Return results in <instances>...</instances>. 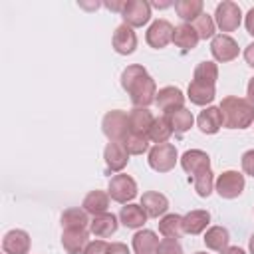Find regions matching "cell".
<instances>
[{"label": "cell", "instance_id": "37", "mask_svg": "<svg viewBox=\"0 0 254 254\" xmlns=\"http://www.w3.org/2000/svg\"><path fill=\"white\" fill-rule=\"evenodd\" d=\"M157 254H183V246L179 244V240L165 238V240L159 242V246H157Z\"/></svg>", "mask_w": 254, "mask_h": 254}, {"label": "cell", "instance_id": "8", "mask_svg": "<svg viewBox=\"0 0 254 254\" xmlns=\"http://www.w3.org/2000/svg\"><path fill=\"white\" fill-rule=\"evenodd\" d=\"M121 18H123V24L131 28L145 26L151 20V4L145 0H129L121 10Z\"/></svg>", "mask_w": 254, "mask_h": 254}, {"label": "cell", "instance_id": "17", "mask_svg": "<svg viewBox=\"0 0 254 254\" xmlns=\"http://www.w3.org/2000/svg\"><path fill=\"white\" fill-rule=\"evenodd\" d=\"M103 159L107 165L109 173H119L121 169H125L127 161H129V153L125 151V147L121 143H107L105 151H103Z\"/></svg>", "mask_w": 254, "mask_h": 254}, {"label": "cell", "instance_id": "22", "mask_svg": "<svg viewBox=\"0 0 254 254\" xmlns=\"http://www.w3.org/2000/svg\"><path fill=\"white\" fill-rule=\"evenodd\" d=\"M198 34L196 30L192 28V24H181L175 28V34H173V42L177 48H181L183 52H189L192 48H196L198 44Z\"/></svg>", "mask_w": 254, "mask_h": 254}, {"label": "cell", "instance_id": "19", "mask_svg": "<svg viewBox=\"0 0 254 254\" xmlns=\"http://www.w3.org/2000/svg\"><path fill=\"white\" fill-rule=\"evenodd\" d=\"M141 206L145 208L147 216L159 218V216H163V214L167 212L169 200H167L165 194H161V192H157V190H149V192H143V196H141Z\"/></svg>", "mask_w": 254, "mask_h": 254}, {"label": "cell", "instance_id": "26", "mask_svg": "<svg viewBox=\"0 0 254 254\" xmlns=\"http://www.w3.org/2000/svg\"><path fill=\"white\" fill-rule=\"evenodd\" d=\"M187 97L194 105H206V103H210L214 99V85H204V83H198V81L192 79L189 83Z\"/></svg>", "mask_w": 254, "mask_h": 254}, {"label": "cell", "instance_id": "31", "mask_svg": "<svg viewBox=\"0 0 254 254\" xmlns=\"http://www.w3.org/2000/svg\"><path fill=\"white\" fill-rule=\"evenodd\" d=\"M89 222L91 220L87 218V212L83 208H77V206L67 208L62 214V226L64 228H87Z\"/></svg>", "mask_w": 254, "mask_h": 254}, {"label": "cell", "instance_id": "41", "mask_svg": "<svg viewBox=\"0 0 254 254\" xmlns=\"http://www.w3.org/2000/svg\"><path fill=\"white\" fill-rule=\"evenodd\" d=\"M244 24H246L248 34H250V36H254V8H250V10H248V14H246V18H244Z\"/></svg>", "mask_w": 254, "mask_h": 254}, {"label": "cell", "instance_id": "12", "mask_svg": "<svg viewBox=\"0 0 254 254\" xmlns=\"http://www.w3.org/2000/svg\"><path fill=\"white\" fill-rule=\"evenodd\" d=\"M89 244V232L85 228H64L62 246L67 254H83Z\"/></svg>", "mask_w": 254, "mask_h": 254}, {"label": "cell", "instance_id": "28", "mask_svg": "<svg viewBox=\"0 0 254 254\" xmlns=\"http://www.w3.org/2000/svg\"><path fill=\"white\" fill-rule=\"evenodd\" d=\"M204 244L206 248L210 250H216V252H222L224 248H228V242H230V234L224 226H210L204 234Z\"/></svg>", "mask_w": 254, "mask_h": 254}, {"label": "cell", "instance_id": "23", "mask_svg": "<svg viewBox=\"0 0 254 254\" xmlns=\"http://www.w3.org/2000/svg\"><path fill=\"white\" fill-rule=\"evenodd\" d=\"M119 220L127 226V228H141L145 222H147V212L141 204H125L119 212Z\"/></svg>", "mask_w": 254, "mask_h": 254}, {"label": "cell", "instance_id": "33", "mask_svg": "<svg viewBox=\"0 0 254 254\" xmlns=\"http://www.w3.org/2000/svg\"><path fill=\"white\" fill-rule=\"evenodd\" d=\"M169 115V119H171V125H173V131L175 133H185V131H189L190 127H192V123H194V117H192V113L189 111V109H179V111H173V113H167Z\"/></svg>", "mask_w": 254, "mask_h": 254}, {"label": "cell", "instance_id": "27", "mask_svg": "<svg viewBox=\"0 0 254 254\" xmlns=\"http://www.w3.org/2000/svg\"><path fill=\"white\" fill-rule=\"evenodd\" d=\"M173 133H175V131H173L171 119H169V115L165 113V115H161V117H155L153 127H151V131H149V141H153L155 145L167 143Z\"/></svg>", "mask_w": 254, "mask_h": 254}, {"label": "cell", "instance_id": "48", "mask_svg": "<svg viewBox=\"0 0 254 254\" xmlns=\"http://www.w3.org/2000/svg\"><path fill=\"white\" fill-rule=\"evenodd\" d=\"M194 254H206V252H194Z\"/></svg>", "mask_w": 254, "mask_h": 254}, {"label": "cell", "instance_id": "47", "mask_svg": "<svg viewBox=\"0 0 254 254\" xmlns=\"http://www.w3.org/2000/svg\"><path fill=\"white\" fill-rule=\"evenodd\" d=\"M248 248H250V254H254V234L250 236V242H248Z\"/></svg>", "mask_w": 254, "mask_h": 254}, {"label": "cell", "instance_id": "6", "mask_svg": "<svg viewBox=\"0 0 254 254\" xmlns=\"http://www.w3.org/2000/svg\"><path fill=\"white\" fill-rule=\"evenodd\" d=\"M240 20H242V12H240V6L232 0H224L216 6V12H214V24L222 30V32H234L238 26H240Z\"/></svg>", "mask_w": 254, "mask_h": 254}, {"label": "cell", "instance_id": "10", "mask_svg": "<svg viewBox=\"0 0 254 254\" xmlns=\"http://www.w3.org/2000/svg\"><path fill=\"white\" fill-rule=\"evenodd\" d=\"M173 34H175V28H173L171 22H167V20H155V22L149 26L145 38H147V44H149L151 48L161 50V48H165L169 42H173Z\"/></svg>", "mask_w": 254, "mask_h": 254}, {"label": "cell", "instance_id": "42", "mask_svg": "<svg viewBox=\"0 0 254 254\" xmlns=\"http://www.w3.org/2000/svg\"><path fill=\"white\" fill-rule=\"evenodd\" d=\"M244 60H246V64H248L250 67H254V42H252L250 46H246V50H244Z\"/></svg>", "mask_w": 254, "mask_h": 254}, {"label": "cell", "instance_id": "35", "mask_svg": "<svg viewBox=\"0 0 254 254\" xmlns=\"http://www.w3.org/2000/svg\"><path fill=\"white\" fill-rule=\"evenodd\" d=\"M214 20L208 16V14H200L194 22H192V28L196 30V34H198V38L200 40H206V38H214Z\"/></svg>", "mask_w": 254, "mask_h": 254}, {"label": "cell", "instance_id": "43", "mask_svg": "<svg viewBox=\"0 0 254 254\" xmlns=\"http://www.w3.org/2000/svg\"><path fill=\"white\" fill-rule=\"evenodd\" d=\"M125 2H127V0H119V2H105L103 6H105V8H109V10H113V12H119V14H121V10H123Z\"/></svg>", "mask_w": 254, "mask_h": 254}, {"label": "cell", "instance_id": "25", "mask_svg": "<svg viewBox=\"0 0 254 254\" xmlns=\"http://www.w3.org/2000/svg\"><path fill=\"white\" fill-rule=\"evenodd\" d=\"M157 246H159V238L153 230H139L135 236H133V250L135 254H153L157 252Z\"/></svg>", "mask_w": 254, "mask_h": 254}, {"label": "cell", "instance_id": "4", "mask_svg": "<svg viewBox=\"0 0 254 254\" xmlns=\"http://www.w3.org/2000/svg\"><path fill=\"white\" fill-rule=\"evenodd\" d=\"M177 159H179L177 147L171 143H159L149 151V165L157 173H169L177 165Z\"/></svg>", "mask_w": 254, "mask_h": 254}, {"label": "cell", "instance_id": "24", "mask_svg": "<svg viewBox=\"0 0 254 254\" xmlns=\"http://www.w3.org/2000/svg\"><path fill=\"white\" fill-rule=\"evenodd\" d=\"M210 222L208 210H190L183 216V230L187 234H200Z\"/></svg>", "mask_w": 254, "mask_h": 254}, {"label": "cell", "instance_id": "36", "mask_svg": "<svg viewBox=\"0 0 254 254\" xmlns=\"http://www.w3.org/2000/svg\"><path fill=\"white\" fill-rule=\"evenodd\" d=\"M192 187H194V190H196V194H198V196H208V194L212 192V189H214L212 171H206L204 175H200V177L192 179Z\"/></svg>", "mask_w": 254, "mask_h": 254}, {"label": "cell", "instance_id": "29", "mask_svg": "<svg viewBox=\"0 0 254 254\" xmlns=\"http://www.w3.org/2000/svg\"><path fill=\"white\" fill-rule=\"evenodd\" d=\"M202 0H177L175 2V10L179 14L181 20H185V24L189 22H194L200 14H202Z\"/></svg>", "mask_w": 254, "mask_h": 254}, {"label": "cell", "instance_id": "11", "mask_svg": "<svg viewBox=\"0 0 254 254\" xmlns=\"http://www.w3.org/2000/svg\"><path fill=\"white\" fill-rule=\"evenodd\" d=\"M210 52H212L216 62H222V64L224 62H232L238 56V44L228 34H218L210 42Z\"/></svg>", "mask_w": 254, "mask_h": 254}, {"label": "cell", "instance_id": "13", "mask_svg": "<svg viewBox=\"0 0 254 254\" xmlns=\"http://www.w3.org/2000/svg\"><path fill=\"white\" fill-rule=\"evenodd\" d=\"M155 103L159 105L161 111L173 113V111H179V109L185 107V95H183V91L179 87L169 85V87H163V89L157 91Z\"/></svg>", "mask_w": 254, "mask_h": 254}, {"label": "cell", "instance_id": "9", "mask_svg": "<svg viewBox=\"0 0 254 254\" xmlns=\"http://www.w3.org/2000/svg\"><path fill=\"white\" fill-rule=\"evenodd\" d=\"M181 167L185 169V173H189L190 179H196L210 171V157L200 149H189L181 157Z\"/></svg>", "mask_w": 254, "mask_h": 254}, {"label": "cell", "instance_id": "46", "mask_svg": "<svg viewBox=\"0 0 254 254\" xmlns=\"http://www.w3.org/2000/svg\"><path fill=\"white\" fill-rule=\"evenodd\" d=\"M151 6H155V8H167V6H171V2H153Z\"/></svg>", "mask_w": 254, "mask_h": 254}, {"label": "cell", "instance_id": "20", "mask_svg": "<svg viewBox=\"0 0 254 254\" xmlns=\"http://www.w3.org/2000/svg\"><path fill=\"white\" fill-rule=\"evenodd\" d=\"M117 216L113 212H103L93 216V220L89 222V232L97 238H107L117 230Z\"/></svg>", "mask_w": 254, "mask_h": 254}, {"label": "cell", "instance_id": "18", "mask_svg": "<svg viewBox=\"0 0 254 254\" xmlns=\"http://www.w3.org/2000/svg\"><path fill=\"white\" fill-rule=\"evenodd\" d=\"M196 123H198V129L202 133H206V135H214V133L220 131V127H224L222 125V113H220V109L218 107H212V105H208L206 109H202L198 113Z\"/></svg>", "mask_w": 254, "mask_h": 254}, {"label": "cell", "instance_id": "34", "mask_svg": "<svg viewBox=\"0 0 254 254\" xmlns=\"http://www.w3.org/2000/svg\"><path fill=\"white\" fill-rule=\"evenodd\" d=\"M121 145L125 147V151H127L129 155H143V153L149 149V137L129 133Z\"/></svg>", "mask_w": 254, "mask_h": 254}, {"label": "cell", "instance_id": "32", "mask_svg": "<svg viewBox=\"0 0 254 254\" xmlns=\"http://www.w3.org/2000/svg\"><path fill=\"white\" fill-rule=\"evenodd\" d=\"M192 79L198 81V83H204V85H214L216 79H218V67H216V64L214 62H200L194 67Z\"/></svg>", "mask_w": 254, "mask_h": 254}, {"label": "cell", "instance_id": "14", "mask_svg": "<svg viewBox=\"0 0 254 254\" xmlns=\"http://www.w3.org/2000/svg\"><path fill=\"white\" fill-rule=\"evenodd\" d=\"M127 119H129V133H135V135H143V137H149V131L153 127V113L147 109V107H135L127 113Z\"/></svg>", "mask_w": 254, "mask_h": 254}, {"label": "cell", "instance_id": "40", "mask_svg": "<svg viewBox=\"0 0 254 254\" xmlns=\"http://www.w3.org/2000/svg\"><path fill=\"white\" fill-rule=\"evenodd\" d=\"M107 254H131V252H129L127 244H123V242H111Z\"/></svg>", "mask_w": 254, "mask_h": 254}, {"label": "cell", "instance_id": "30", "mask_svg": "<svg viewBox=\"0 0 254 254\" xmlns=\"http://www.w3.org/2000/svg\"><path fill=\"white\" fill-rule=\"evenodd\" d=\"M159 232L165 236V238H181V234L185 232L183 230V216L179 214H165L161 220H159Z\"/></svg>", "mask_w": 254, "mask_h": 254}, {"label": "cell", "instance_id": "39", "mask_svg": "<svg viewBox=\"0 0 254 254\" xmlns=\"http://www.w3.org/2000/svg\"><path fill=\"white\" fill-rule=\"evenodd\" d=\"M242 171L246 175L254 177V149H250V151H246L242 155Z\"/></svg>", "mask_w": 254, "mask_h": 254}, {"label": "cell", "instance_id": "45", "mask_svg": "<svg viewBox=\"0 0 254 254\" xmlns=\"http://www.w3.org/2000/svg\"><path fill=\"white\" fill-rule=\"evenodd\" d=\"M246 91H248V99L254 103V77L248 81V87H246Z\"/></svg>", "mask_w": 254, "mask_h": 254}, {"label": "cell", "instance_id": "44", "mask_svg": "<svg viewBox=\"0 0 254 254\" xmlns=\"http://www.w3.org/2000/svg\"><path fill=\"white\" fill-rule=\"evenodd\" d=\"M220 254H246L242 248H238V246H228V248H224Z\"/></svg>", "mask_w": 254, "mask_h": 254}, {"label": "cell", "instance_id": "16", "mask_svg": "<svg viewBox=\"0 0 254 254\" xmlns=\"http://www.w3.org/2000/svg\"><path fill=\"white\" fill-rule=\"evenodd\" d=\"M135 48H137V34L133 32V28L127 24L117 26L113 32V50L121 56H129L135 52Z\"/></svg>", "mask_w": 254, "mask_h": 254}, {"label": "cell", "instance_id": "2", "mask_svg": "<svg viewBox=\"0 0 254 254\" xmlns=\"http://www.w3.org/2000/svg\"><path fill=\"white\" fill-rule=\"evenodd\" d=\"M222 113V125L228 129H246L254 123V103L246 97L228 95L218 105Z\"/></svg>", "mask_w": 254, "mask_h": 254}, {"label": "cell", "instance_id": "7", "mask_svg": "<svg viewBox=\"0 0 254 254\" xmlns=\"http://www.w3.org/2000/svg\"><path fill=\"white\" fill-rule=\"evenodd\" d=\"M244 185H246V181H244L242 173H238V171H224L214 181V190L222 198H236V196L242 194Z\"/></svg>", "mask_w": 254, "mask_h": 254}, {"label": "cell", "instance_id": "3", "mask_svg": "<svg viewBox=\"0 0 254 254\" xmlns=\"http://www.w3.org/2000/svg\"><path fill=\"white\" fill-rule=\"evenodd\" d=\"M101 129L103 135L111 141V143H123L125 137L129 135V119L127 113L121 109H111L105 113L103 121H101Z\"/></svg>", "mask_w": 254, "mask_h": 254}, {"label": "cell", "instance_id": "15", "mask_svg": "<svg viewBox=\"0 0 254 254\" xmlns=\"http://www.w3.org/2000/svg\"><path fill=\"white\" fill-rule=\"evenodd\" d=\"M2 250H4V254H28L30 252V234L20 228L6 232L2 238Z\"/></svg>", "mask_w": 254, "mask_h": 254}, {"label": "cell", "instance_id": "1", "mask_svg": "<svg viewBox=\"0 0 254 254\" xmlns=\"http://www.w3.org/2000/svg\"><path fill=\"white\" fill-rule=\"evenodd\" d=\"M121 85L129 93L131 103L135 107H149L157 97V85L155 79L149 75V71L143 65H127L121 73Z\"/></svg>", "mask_w": 254, "mask_h": 254}, {"label": "cell", "instance_id": "21", "mask_svg": "<svg viewBox=\"0 0 254 254\" xmlns=\"http://www.w3.org/2000/svg\"><path fill=\"white\" fill-rule=\"evenodd\" d=\"M109 198H111L109 192H103V190H91V192L85 194L81 206H83V210H85L87 214L97 216V214L107 212V208H109Z\"/></svg>", "mask_w": 254, "mask_h": 254}, {"label": "cell", "instance_id": "5", "mask_svg": "<svg viewBox=\"0 0 254 254\" xmlns=\"http://www.w3.org/2000/svg\"><path fill=\"white\" fill-rule=\"evenodd\" d=\"M109 196L111 200L115 202H121V204H127L131 202L135 196H137V183L129 177V175H113L111 181H109Z\"/></svg>", "mask_w": 254, "mask_h": 254}, {"label": "cell", "instance_id": "38", "mask_svg": "<svg viewBox=\"0 0 254 254\" xmlns=\"http://www.w3.org/2000/svg\"><path fill=\"white\" fill-rule=\"evenodd\" d=\"M107 252H109V242H105V240H93V242L87 244V248H85L83 254H107Z\"/></svg>", "mask_w": 254, "mask_h": 254}]
</instances>
